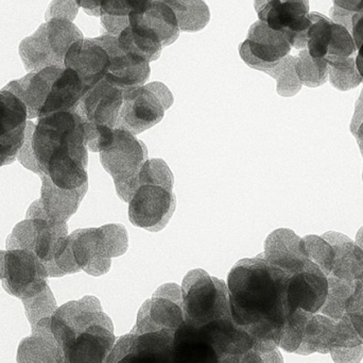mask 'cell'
Returning <instances> with one entry per match:
<instances>
[{
	"label": "cell",
	"mask_w": 363,
	"mask_h": 363,
	"mask_svg": "<svg viewBox=\"0 0 363 363\" xmlns=\"http://www.w3.org/2000/svg\"><path fill=\"white\" fill-rule=\"evenodd\" d=\"M176 208L174 187L142 183L129 202V220L135 227L159 232L169 223Z\"/></svg>",
	"instance_id": "8fae6325"
},
{
	"label": "cell",
	"mask_w": 363,
	"mask_h": 363,
	"mask_svg": "<svg viewBox=\"0 0 363 363\" xmlns=\"http://www.w3.org/2000/svg\"><path fill=\"white\" fill-rule=\"evenodd\" d=\"M354 242H355V244L357 245V246L363 251V226L362 228H360L359 230H358L357 234H356L355 241H354Z\"/></svg>",
	"instance_id": "db71d44e"
},
{
	"label": "cell",
	"mask_w": 363,
	"mask_h": 363,
	"mask_svg": "<svg viewBox=\"0 0 363 363\" xmlns=\"http://www.w3.org/2000/svg\"><path fill=\"white\" fill-rule=\"evenodd\" d=\"M363 123V89L362 94H360L359 98L355 104V112H354L353 119H352L351 126H350V130H351L353 136H355L357 132L358 128Z\"/></svg>",
	"instance_id": "7dc6e473"
},
{
	"label": "cell",
	"mask_w": 363,
	"mask_h": 363,
	"mask_svg": "<svg viewBox=\"0 0 363 363\" xmlns=\"http://www.w3.org/2000/svg\"><path fill=\"white\" fill-rule=\"evenodd\" d=\"M83 126H84V140L87 151L101 153L112 144L114 140V129L112 128L95 125L85 121H83Z\"/></svg>",
	"instance_id": "60d3db41"
},
{
	"label": "cell",
	"mask_w": 363,
	"mask_h": 363,
	"mask_svg": "<svg viewBox=\"0 0 363 363\" xmlns=\"http://www.w3.org/2000/svg\"><path fill=\"white\" fill-rule=\"evenodd\" d=\"M69 239L77 264L91 276L108 274L113 258L125 255L129 249L127 230L121 224L78 229Z\"/></svg>",
	"instance_id": "5b68a950"
},
{
	"label": "cell",
	"mask_w": 363,
	"mask_h": 363,
	"mask_svg": "<svg viewBox=\"0 0 363 363\" xmlns=\"http://www.w3.org/2000/svg\"><path fill=\"white\" fill-rule=\"evenodd\" d=\"M31 145L35 174L45 175L55 187L67 191L89 185L84 126L76 111L38 119Z\"/></svg>",
	"instance_id": "7a4b0ae2"
},
{
	"label": "cell",
	"mask_w": 363,
	"mask_h": 363,
	"mask_svg": "<svg viewBox=\"0 0 363 363\" xmlns=\"http://www.w3.org/2000/svg\"><path fill=\"white\" fill-rule=\"evenodd\" d=\"M123 102V90L104 78L83 95L74 111L83 121L116 129Z\"/></svg>",
	"instance_id": "d6986e66"
},
{
	"label": "cell",
	"mask_w": 363,
	"mask_h": 363,
	"mask_svg": "<svg viewBox=\"0 0 363 363\" xmlns=\"http://www.w3.org/2000/svg\"><path fill=\"white\" fill-rule=\"evenodd\" d=\"M181 289L184 323L201 328L232 317L226 283L202 269L189 271Z\"/></svg>",
	"instance_id": "277c9868"
},
{
	"label": "cell",
	"mask_w": 363,
	"mask_h": 363,
	"mask_svg": "<svg viewBox=\"0 0 363 363\" xmlns=\"http://www.w3.org/2000/svg\"><path fill=\"white\" fill-rule=\"evenodd\" d=\"M83 38L82 32L72 21L51 18L21 43L19 53L29 72L51 66L64 67L68 49Z\"/></svg>",
	"instance_id": "8992f818"
},
{
	"label": "cell",
	"mask_w": 363,
	"mask_h": 363,
	"mask_svg": "<svg viewBox=\"0 0 363 363\" xmlns=\"http://www.w3.org/2000/svg\"><path fill=\"white\" fill-rule=\"evenodd\" d=\"M292 275L271 266L264 253L237 262L226 287L233 322L264 353L279 349L287 317L286 290Z\"/></svg>",
	"instance_id": "6da1fadb"
},
{
	"label": "cell",
	"mask_w": 363,
	"mask_h": 363,
	"mask_svg": "<svg viewBox=\"0 0 363 363\" xmlns=\"http://www.w3.org/2000/svg\"><path fill=\"white\" fill-rule=\"evenodd\" d=\"M291 48L281 32L257 21L250 28L247 40L239 46V53L250 67L262 72L270 64L289 55Z\"/></svg>",
	"instance_id": "5bb4252c"
},
{
	"label": "cell",
	"mask_w": 363,
	"mask_h": 363,
	"mask_svg": "<svg viewBox=\"0 0 363 363\" xmlns=\"http://www.w3.org/2000/svg\"><path fill=\"white\" fill-rule=\"evenodd\" d=\"M68 244L67 224L42 219H26L15 226L6 239V249L32 251L44 264L48 277H55V260L65 251Z\"/></svg>",
	"instance_id": "ba28073f"
},
{
	"label": "cell",
	"mask_w": 363,
	"mask_h": 363,
	"mask_svg": "<svg viewBox=\"0 0 363 363\" xmlns=\"http://www.w3.org/2000/svg\"><path fill=\"white\" fill-rule=\"evenodd\" d=\"M264 363H284L283 356L279 349L269 353L262 354Z\"/></svg>",
	"instance_id": "816d5d0a"
},
{
	"label": "cell",
	"mask_w": 363,
	"mask_h": 363,
	"mask_svg": "<svg viewBox=\"0 0 363 363\" xmlns=\"http://www.w3.org/2000/svg\"><path fill=\"white\" fill-rule=\"evenodd\" d=\"M255 9L259 21L271 29L281 32L291 47L302 50L307 49L311 26L308 1H256Z\"/></svg>",
	"instance_id": "7c38bea8"
},
{
	"label": "cell",
	"mask_w": 363,
	"mask_h": 363,
	"mask_svg": "<svg viewBox=\"0 0 363 363\" xmlns=\"http://www.w3.org/2000/svg\"><path fill=\"white\" fill-rule=\"evenodd\" d=\"M296 74L302 85L319 87L328 82L330 66L324 59H313L308 50L304 49L296 57Z\"/></svg>",
	"instance_id": "836d02e7"
},
{
	"label": "cell",
	"mask_w": 363,
	"mask_h": 363,
	"mask_svg": "<svg viewBox=\"0 0 363 363\" xmlns=\"http://www.w3.org/2000/svg\"><path fill=\"white\" fill-rule=\"evenodd\" d=\"M129 25L140 26L155 34L163 47L176 42L181 31L174 10L165 1H133Z\"/></svg>",
	"instance_id": "44dd1931"
},
{
	"label": "cell",
	"mask_w": 363,
	"mask_h": 363,
	"mask_svg": "<svg viewBox=\"0 0 363 363\" xmlns=\"http://www.w3.org/2000/svg\"><path fill=\"white\" fill-rule=\"evenodd\" d=\"M64 68L51 66L32 70L23 78L9 83L4 90L14 94L25 104L28 110V119H38L53 81Z\"/></svg>",
	"instance_id": "603a6c76"
},
{
	"label": "cell",
	"mask_w": 363,
	"mask_h": 363,
	"mask_svg": "<svg viewBox=\"0 0 363 363\" xmlns=\"http://www.w3.org/2000/svg\"><path fill=\"white\" fill-rule=\"evenodd\" d=\"M110 57L96 38H83L74 43L64 60V67L74 70L80 77L85 93L106 77Z\"/></svg>",
	"instance_id": "ffe728a7"
},
{
	"label": "cell",
	"mask_w": 363,
	"mask_h": 363,
	"mask_svg": "<svg viewBox=\"0 0 363 363\" xmlns=\"http://www.w3.org/2000/svg\"><path fill=\"white\" fill-rule=\"evenodd\" d=\"M330 66V78L333 87L339 91L347 92L355 89L363 82L362 77L356 67V57L347 59L336 58H324Z\"/></svg>",
	"instance_id": "e575fe53"
},
{
	"label": "cell",
	"mask_w": 363,
	"mask_h": 363,
	"mask_svg": "<svg viewBox=\"0 0 363 363\" xmlns=\"http://www.w3.org/2000/svg\"><path fill=\"white\" fill-rule=\"evenodd\" d=\"M51 332L63 349L65 363H118L127 355L117 341L112 320L95 296L70 300L51 317Z\"/></svg>",
	"instance_id": "3957f363"
},
{
	"label": "cell",
	"mask_w": 363,
	"mask_h": 363,
	"mask_svg": "<svg viewBox=\"0 0 363 363\" xmlns=\"http://www.w3.org/2000/svg\"><path fill=\"white\" fill-rule=\"evenodd\" d=\"M336 321L323 315L315 313L307 322L305 327L304 337L300 347L296 354L302 356H309L313 353H330V345L334 337Z\"/></svg>",
	"instance_id": "f1b7e54d"
},
{
	"label": "cell",
	"mask_w": 363,
	"mask_h": 363,
	"mask_svg": "<svg viewBox=\"0 0 363 363\" xmlns=\"http://www.w3.org/2000/svg\"><path fill=\"white\" fill-rule=\"evenodd\" d=\"M184 323L182 289L176 283L161 286L150 300L138 311V321L132 334L142 336L151 332H176Z\"/></svg>",
	"instance_id": "4fadbf2b"
},
{
	"label": "cell",
	"mask_w": 363,
	"mask_h": 363,
	"mask_svg": "<svg viewBox=\"0 0 363 363\" xmlns=\"http://www.w3.org/2000/svg\"><path fill=\"white\" fill-rule=\"evenodd\" d=\"M95 38L110 57V65L104 77L108 83L123 91L146 85L150 78V63L123 53L118 46V36L104 34Z\"/></svg>",
	"instance_id": "e0dca14e"
},
{
	"label": "cell",
	"mask_w": 363,
	"mask_h": 363,
	"mask_svg": "<svg viewBox=\"0 0 363 363\" xmlns=\"http://www.w3.org/2000/svg\"><path fill=\"white\" fill-rule=\"evenodd\" d=\"M46 269L32 251L26 249L0 251V281L11 296L26 300L46 289Z\"/></svg>",
	"instance_id": "30bf717a"
},
{
	"label": "cell",
	"mask_w": 363,
	"mask_h": 363,
	"mask_svg": "<svg viewBox=\"0 0 363 363\" xmlns=\"http://www.w3.org/2000/svg\"><path fill=\"white\" fill-rule=\"evenodd\" d=\"M334 4L339 6V8L350 11V12L363 14V0H357V1H342V0H340V1H335Z\"/></svg>",
	"instance_id": "c3c4849f"
},
{
	"label": "cell",
	"mask_w": 363,
	"mask_h": 363,
	"mask_svg": "<svg viewBox=\"0 0 363 363\" xmlns=\"http://www.w3.org/2000/svg\"><path fill=\"white\" fill-rule=\"evenodd\" d=\"M356 48L352 34L342 26L334 23L332 28L328 53L325 58H336V59H347L355 55Z\"/></svg>",
	"instance_id": "ab89813d"
},
{
	"label": "cell",
	"mask_w": 363,
	"mask_h": 363,
	"mask_svg": "<svg viewBox=\"0 0 363 363\" xmlns=\"http://www.w3.org/2000/svg\"><path fill=\"white\" fill-rule=\"evenodd\" d=\"M264 256L271 266L289 275L302 272L309 261L303 239L288 228L269 234L264 242Z\"/></svg>",
	"instance_id": "7402d4cb"
},
{
	"label": "cell",
	"mask_w": 363,
	"mask_h": 363,
	"mask_svg": "<svg viewBox=\"0 0 363 363\" xmlns=\"http://www.w3.org/2000/svg\"><path fill=\"white\" fill-rule=\"evenodd\" d=\"M84 94V85L78 74L70 68H64L53 81L38 119L53 113L76 110Z\"/></svg>",
	"instance_id": "484cf974"
},
{
	"label": "cell",
	"mask_w": 363,
	"mask_h": 363,
	"mask_svg": "<svg viewBox=\"0 0 363 363\" xmlns=\"http://www.w3.org/2000/svg\"><path fill=\"white\" fill-rule=\"evenodd\" d=\"M89 15L101 16V1H77Z\"/></svg>",
	"instance_id": "681fc988"
},
{
	"label": "cell",
	"mask_w": 363,
	"mask_h": 363,
	"mask_svg": "<svg viewBox=\"0 0 363 363\" xmlns=\"http://www.w3.org/2000/svg\"><path fill=\"white\" fill-rule=\"evenodd\" d=\"M322 238L335 251L336 261L332 275L349 281L363 283V251L345 234L328 232Z\"/></svg>",
	"instance_id": "4316f807"
},
{
	"label": "cell",
	"mask_w": 363,
	"mask_h": 363,
	"mask_svg": "<svg viewBox=\"0 0 363 363\" xmlns=\"http://www.w3.org/2000/svg\"><path fill=\"white\" fill-rule=\"evenodd\" d=\"M172 362L220 363V357L200 330L183 323L174 332Z\"/></svg>",
	"instance_id": "d4e9b609"
},
{
	"label": "cell",
	"mask_w": 363,
	"mask_h": 363,
	"mask_svg": "<svg viewBox=\"0 0 363 363\" xmlns=\"http://www.w3.org/2000/svg\"><path fill=\"white\" fill-rule=\"evenodd\" d=\"M118 46L123 53L142 61H157L161 57L162 45L155 34L136 25H129L118 36Z\"/></svg>",
	"instance_id": "83f0119b"
},
{
	"label": "cell",
	"mask_w": 363,
	"mask_h": 363,
	"mask_svg": "<svg viewBox=\"0 0 363 363\" xmlns=\"http://www.w3.org/2000/svg\"><path fill=\"white\" fill-rule=\"evenodd\" d=\"M313 315V313H306L302 309H296L290 313L284 323L279 347L288 353H296L302 343L307 322Z\"/></svg>",
	"instance_id": "d590c367"
},
{
	"label": "cell",
	"mask_w": 363,
	"mask_h": 363,
	"mask_svg": "<svg viewBox=\"0 0 363 363\" xmlns=\"http://www.w3.org/2000/svg\"><path fill=\"white\" fill-rule=\"evenodd\" d=\"M352 36L355 42L356 48H360L363 45V14L356 13L353 17V30Z\"/></svg>",
	"instance_id": "bcb514c9"
},
{
	"label": "cell",
	"mask_w": 363,
	"mask_h": 363,
	"mask_svg": "<svg viewBox=\"0 0 363 363\" xmlns=\"http://www.w3.org/2000/svg\"><path fill=\"white\" fill-rule=\"evenodd\" d=\"M330 354L335 363H360L363 359V345L353 349L335 347Z\"/></svg>",
	"instance_id": "7bdbcfd3"
},
{
	"label": "cell",
	"mask_w": 363,
	"mask_h": 363,
	"mask_svg": "<svg viewBox=\"0 0 363 363\" xmlns=\"http://www.w3.org/2000/svg\"><path fill=\"white\" fill-rule=\"evenodd\" d=\"M296 57L287 55L281 61L270 64L262 72L277 80V91L283 97L296 95L302 89V83L296 74Z\"/></svg>",
	"instance_id": "1f68e13d"
},
{
	"label": "cell",
	"mask_w": 363,
	"mask_h": 363,
	"mask_svg": "<svg viewBox=\"0 0 363 363\" xmlns=\"http://www.w3.org/2000/svg\"><path fill=\"white\" fill-rule=\"evenodd\" d=\"M174 10L181 31L194 32L208 23L211 14L203 1H165Z\"/></svg>",
	"instance_id": "4dcf8cb0"
},
{
	"label": "cell",
	"mask_w": 363,
	"mask_h": 363,
	"mask_svg": "<svg viewBox=\"0 0 363 363\" xmlns=\"http://www.w3.org/2000/svg\"><path fill=\"white\" fill-rule=\"evenodd\" d=\"M363 345L356 330H354L351 321L347 313L343 315L342 319L336 322L335 326L334 337H333L332 345L330 347H345V349H353V347Z\"/></svg>",
	"instance_id": "b9f144b4"
},
{
	"label": "cell",
	"mask_w": 363,
	"mask_h": 363,
	"mask_svg": "<svg viewBox=\"0 0 363 363\" xmlns=\"http://www.w3.org/2000/svg\"><path fill=\"white\" fill-rule=\"evenodd\" d=\"M148 159V148L142 141L127 130L114 129V140L100 153V161L123 202H129L135 193L138 174Z\"/></svg>",
	"instance_id": "52a82bcc"
},
{
	"label": "cell",
	"mask_w": 363,
	"mask_h": 363,
	"mask_svg": "<svg viewBox=\"0 0 363 363\" xmlns=\"http://www.w3.org/2000/svg\"><path fill=\"white\" fill-rule=\"evenodd\" d=\"M328 293V276L309 260L302 272L288 279L286 290L287 315L296 309L315 315L325 303Z\"/></svg>",
	"instance_id": "2e32d148"
},
{
	"label": "cell",
	"mask_w": 363,
	"mask_h": 363,
	"mask_svg": "<svg viewBox=\"0 0 363 363\" xmlns=\"http://www.w3.org/2000/svg\"><path fill=\"white\" fill-rule=\"evenodd\" d=\"M347 315L350 321H351L352 325H353L354 330H356L363 343V315H358V313H347Z\"/></svg>",
	"instance_id": "f907efd6"
},
{
	"label": "cell",
	"mask_w": 363,
	"mask_h": 363,
	"mask_svg": "<svg viewBox=\"0 0 363 363\" xmlns=\"http://www.w3.org/2000/svg\"><path fill=\"white\" fill-rule=\"evenodd\" d=\"M330 13L332 21H334L335 23L342 26V27H345V29L352 34V30H353V17L356 13L350 12V11L339 8V6H337L330 8Z\"/></svg>",
	"instance_id": "ee69618b"
},
{
	"label": "cell",
	"mask_w": 363,
	"mask_h": 363,
	"mask_svg": "<svg viewBox=\"0 0 363 363\" xmlns=\"http://www.w3.org/2000/svg\"><path fill=\"white\" fill-rule=\"evenodd\" d=\"M17 363H65L63 349L51 332V318L40 320L31 327V336L18 345Z\"/></svg>",
	"instance_id": "cb8c5ba5"
},
{
	"label": "cell",
	"mask_w": 363,
	"mask_h": 363,
	"mask_svg": "<svg viewBox=\"0 0 363 363\" xmlns=\"http://www.w3.org/2000/svg\"><path fill=\"white\" fill-rule=\"evenodd\" d=\"M40 198L30 206L27 219H42L53 223H66L78 210L89 185L80 189H59L48 177L42 175Z\"/></svg>",
	"instance_id": "ac0fdd59"
},
{
	"label": "cell",
	"mask_w": 363,
	"mask_h": 363,
	"mask_svg": "<svg viewBox=\"0 0 363 363\" xmlns=\"http://www.w3.org/2000/svg\"><path fill=\"white\" fill-rule=\"evenodd\" d=\"M362 181H363V170H362Z\"/></svg>",
	"instance_id": "11a10c76"
},
{
	"label": "cell",
	"mask_w": 363,
	"mask_h": 363,
	"mask_svg": "<svg viewBox=\"0 0 363 363\" xmlns=\"http://www.w3.org/2000/svg\"><path fill=\"white\" fill-rule=\"evenodd\" d=\"M328 298L318 313L337 322L345 315V305L347 300L355 293L357 283L345 281L332 274L328 276Z\"/></svg>",
	"instance_id": "f546056e"
},
{
	"label": "cell",
	"mask_w": 363,
	"mask_h": 363,
	"mask_svg": "<svg viewBox=\"0 0 363 363\" xmlns=\"http://www.w3.org/2000/svg\"><path fill=\"white\" fill-rule=\"evenodd\" d=\"M174 100L169 89L159 81L123 91L116 129L127 130L134 136L150 129L164 119Z\"/></svg>",
	"instance_id": "9c48e42d"
},
{
	"label": "cell",
	"mask_w": 363,
	"mask_h": 363,
	"mask_svg": "<svg viewBox=\"0 0 363 363\" xmlns=\"http://www.w3.org/2000/svg\"><path fill=\"white\" fill-rule=\"evenodd\" d=\"M133 1H101V23L106 34L118 36L129 26Z\"/></svg>",
	"instance_id": "8d00e7d4"
},
{
	"label": "cell",
	"mask_w": 363,
	"mask_h": 363,
	"mask_svg": "<svg viewBox=\"0 0 363 363\" xmlns=\"http://www.w3.org/2000/svg\"><path fill=\"white\" fill-rule=\"evenodd\" d=\"M302 239L308 260L315 264L325 276H330L336 261L335 251L330 243L326 242L322 237L315 234H309Z\"/></svg>",
	"instance_id": "74e56055"
},
{
	"label": "cell",
	"mask_w": 363,
	"mask_h": 363,
	"mask_svg": "<svg viewBox=\"0 0 363 363\" xmlns=\"http://www.w3.org/2000/svg\"><path fill=\"white\" fill-rule=\"evenodd\" d=\"M308 17L311 26L308 31L307 50L313 59H324L328 53L334 21L318 12L309 13Z\"/></svg>",
	"instance_id": "d6a6232c"
},
{
	"label": "cell",
	"mask_w": 363,
	"mask_h": 363,
	"mask_svg": "<svg viewBox=\"0 0 363 363\" xmlns=\"http://www.w3.org/2000/svg\"><path fill=\"white\" fill-rule=\"evenodd\" d=\"M21 302L25 307L26 315L31 327H33L40 320L52 317L57 309V303L48 286L38 296L21 300Z\"/></svg>",
	"instance_id": "f35d334b"
},
{
	"label": "cell",
	"mask_w": 363,
	"mask_h": 363,
	"mask_svg": "<svg viewBox=\"0 0 363 363\" xmlns=\"http://www.w3.org/2000/svg\"><path fill=\"white\" fill-rule=\"evenodd\" d=\"M28 110L16 95L0 90V166L13 163L25 142Z\"/></svg>",
	"instance_id": "9a60e30c"
},
{
	"label": "cell",
	"mask_w": 363,
	"mask_h": 363,
	"mask_svg": "<svg viewBox=\"0 0 363 363\" xmlns=\"http://www.w3.org/2000/svg\"><path fill=\"white\" fill-rule=\"evenodd\" d=\"M57 6H53L50 9L51 18H64L72 21L78 12L77 2L69 1L68 6H62V2H55Z\"/></svg>",
	"instance_id": "f6af8a7d"
},
{
	"label": "cell",
	"mask_w": 363,
	"mask_h": 363,
	"mask_svg": "<svg viewBox=\"0 0 363 363\" xmlns=\"http://www.w3.org/2000/svg\"><path fill=\"white\" fill-rule=\"evenodd\" d=\"M356 67H357L358 72L363 79V45L358 49V55L356 57Z\"/></svg>",
	"instance_id": "f5cc1de1"
}]
</instances>
